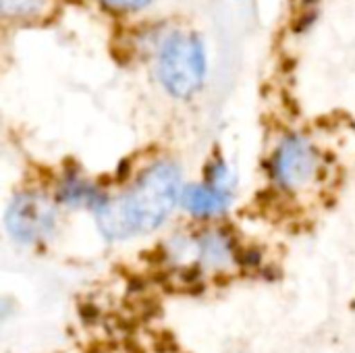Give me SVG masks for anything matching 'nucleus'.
I'll return each mask as SVG.
<instances>
[{
  "instance_id": "nucleus-1",
  "label": "nucleus",
  "mask_w": 355,
  "mask_h": 353,
  "mask_svg": "<svg viewBox=\"0 0 355 353\" xmlns=\"http://www.w3.org/2000/svg\"><path fill=\"white\" fill-rule=\"evenodd\" d=\"M183 187L177 162L154 160L96 212L98 231L108 241H127L160 229L181 206Z\"/></svg>"
},
{
  "instance_id": "nucleus-2",
  "label": "nucleus",
  "mask_w": 355,
  "mask_h": 353,
  "mask_svg": "<svg viewBox=\"0 0 355 353\" xmlns=\"http://www.w3.org/2000/svg\"><path fill=\"white\" fill-rule=\"evenodd\" d=\"M156 77L164 92L177 100H191L208 77V54L193 31L173 29L156 42Z\"/></svg>"
},
{
  "instance_id": "nucleus-3",
  "label": "nucleus",
  "mask_w": 355,
  "mask_h": 353,
  "mask_svg": "<svg viewBox=\"0 0 355 353\" xmlns=\"http://www.w3.org/2000/svg\"><path fill=\"white\" fill-rule=\"evenodd\" d=\"M241 250L233 233L223 227H206L196 233H177L164 243V260L183 275H216L239 266Z\"/></svg>"
},
{
  "instance_id": "nucleus-4",
  "label": "nucleus",
  "mask_w": 355,
  "mask_h": 353,
  "mask_svg": "<svg viewBox=\"0 0 355 353\" xmlns=\"http://www.w3.org/2000/svg\"><path fill=\"white\" fill-rule=\"evenodd\" d=\"M270 185L283 196L310 191L324 173V156L316 141L300 131L285 133L268 158Z\"/></svg>"
},
{
  "instance_id": "nucleus-5",
  "label": "nucleus",
  "mask_w": 355,
  "mask_h": 353,
  "mask_svg": "<svg viewBox=\"0 0 355 353\" xmlns=\"http://www.w3.org/2000/svg\"><path fill=\"white\" fill-rule=\"evenodd\" d=\"M58 202L42 191H19L4 216L8 235L21 246H40L58 231Z\"/></svg>"
},
{
  "instance_id": "nucleus-6",
  "label": "nucleus",
  "mask_w": 355,
  "mask_h": 353,
  "mask_svg": "<svg viewBox=\"0 0 355 353\" xmlns=\"http://www.w3.org/2000/svg\"><path fill=\"white\" fill-rule=\"evenodd\" d=\"M233 196L235 189H227L204 179L202 183H189L183 187L181 208L198 221H216L229 212Z\"/></svg>"
},
{
  "instance_id": "nucleus-7",
  "label": "nucleus",
  "mask_w": 355,
  "mask_h": 353,
  "mask_svg": "<svg viewBox=\"0 0 355 353\" xmlns=\"http://www.w3.org/2000/svg\"><path fill=\"white\" fill-rule=\"evenodd\" d=\"M54 198L60 206L64 208H73V210H92L94 214L108 202V193L94 183L92 179H87L85 175H81L75 169H67L60 179L56 181V189H54Z\"/></svg>"
},
{
  "instance_id": "nucleus-8",
  "label": "nucleus",
  "mask_w": 355,
  "mask_h": 353,
  "mask_svg": "<svg viewBox=\"0 0 355 353\" xmlns=\"http://www.w3.org/2000/svg\"><path fill=\"white\" fill-rule=\"evenodd\" d=\"M50 0H0V12L6 21H33L48 10Z\"/></svg>"
},
{
  "instance_id": "nucleus-9",
  "label": "nucleus",
  "mask_w": 355,
  "mask_h": 353,
  "mask_svg": "<svg viewBox=\"0 0 355 353\" xmlns=\"http://www.w3.org/2000/svg\"><path fill=\"white\" fill-rule=\"evenodd\" d=\"M206 181L210 183H216V185H223L227 189H235V173L231 169V164L223 158V156H214L208 164H206V175H204Z\"/></svg>"
},
{
  "instance_id": "nucleus-10",
  "label": "nucleus",
  "mask_w": 355,
  "mask_h": 353,
  "mask_svg": "<svg viewBox=\"0 0 355 353\" xmlns=\"http://www.w3.org/2000/svg\"><path fill=\"white\" fill-rule=\"evenodd\" d=\"M104 8L112 10V12H121V15H133L139 12L144 8H148L152 4V0H100Z\"/></svg>"
}]
</instances>
